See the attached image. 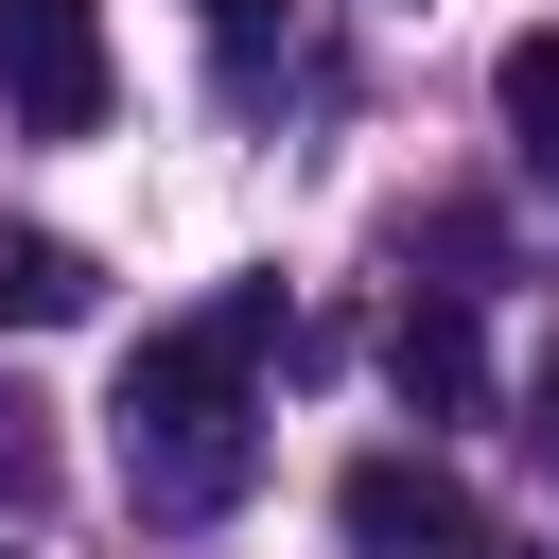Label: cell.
I'll use <instances>...</instances> for the list:
<instances>
[{
    "instance_id": "1",
    "label": "cell",
    "mask_w": 559,
    "mask_h": 559,
    "mask_svg": "<svg viewBox=\"0 0 559 559\" xmlns=\"http://www.w3.org/2000/svg\"><path fill=\"white\" fill-rule=\"evenodd\" d=\"M262 349H280V280H245V297L140 332V367H122L105 419H122V489H140L157 524L245 507V472H262Z\"/></svg>"
},
{
    "instance_id": "3",
    "label": "cell",
    "mask_w": 559,
    "mask_h": 559,
    "mask_svg": "<svg viewBox=\"0 0 559 559\" xmlns=\"http://www.w3.org/2000/svg\"><path fill=\"white\" fill-rule=\"evenodd\" d=\"M349 542H367V559H489V507H472L437 454H367V472H349Z\"/></svg>"
},
{
    "instance_id": "2",
    "label": "cell",
    "mask_w": 559,
    "mask_h": 559,
    "mask_svg": "<svg viewBox=\"0 0 559 559\" xmlns=\"http://www.w3.org/2000/svg\"><path fill=\"white\" fill-rule=\"evenodd\" d=\"M105 87H122V70H105V17H87V0H0V105H17L35 140H87Z\"/></svg>"
},
{
    "instance_id": "6",
    "label": "cell",
    "mask_w": 559,
    "mask_h": 559,
    "mask_svg": "<svg viewBox=\"0 0 559 559\" xmlns=\"http://www.w3.org/2000/svg\"><path fill=\"white\" fill-rule=\"evenodd\" d=\"M507 140H524V175H559V35H507Z\"/></svg>"
},
{
    "instance_id": "9",
    "label": "cell",
    "mask_w": 559,
    "mask_h": 559,
    "mask_svg": "<svg viewBox=\"0 0 559 559\" xmlns=\"http://www.w3.org/2000/svg\"><path fill=\"white\" fill-rule=\"evenodd\" d=\"M210 17H227V35H245V17H262V0H210Z\"/></svg>"
},
{
    "instance_id": "7",
    "label": "cell",
    "mask_w": 559,
    "mask_h": 559,
    "mask_svg": "<svg viewBox=\"0 0 559 559\" xmlns=\"http://www.w3.org/2000/svg\"><path fill=\"white\" fill-rule=\"evenodd\" d=\"M524 454L559 472V349H542V384H524Z\"/></svg>"
},
{
    "instance_id": "8",
    "label": "cell",
    "mask_w": 559,
    "mask_h": 559,
    "mask_svg": "<svg viewBox=\"0 0 559 559\" xmlns=\"http://www.w3.org/2000/svg\"><path fill=\"white\" fill-rule=\"evenodd\" d=\"M17 489H35V437H17V402H0V507H17Z\"/></svg>"
},
{
    "instance_id": "4",
    "label": "cell",
    "mask_w": 559,
    "mask_h": 559,
    "mask_svg": "<svg viewBox=\"0 0 559 559\" xmlns=\"http://www.w3.org/2000/svg\"><path fill=\"white\" fill-rule=\"evenodd\" d=\"M384 384H402L419 419H472V402H489V332H472V297H402V314H384Z\"/></svg>"
},
{
    "instance_id": "5",
    "label": "cell",
    "mask_w": 559,
    "mask_h": 559,
    "mask_svg": "<svg viewBox=\"0 0 559 559\" xmlns=\"http://www.w3.org/2000/svg\"><path fill=\"white\" fill-rule=\"evenodd\" d=\"M0 314H17V332H70V314H87V245L0 227Z\"/></svg>"
}]
</instances>
